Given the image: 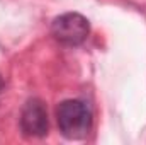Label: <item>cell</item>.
Masks as SVG:
<instances>
[{
  "mask_svg": "<svg viewBox=\"0 0 146 145\" xmlns=\"http://www.w3.org/2000/svg\"><path fill=\"white\" fill-rule=\"evenodd\" d=\"M49 121L48 111L41 99H29L21 113V130L26 137H44L48 133Z\"/></svg>",
  "mask_w": 146,
  "mask_h": 145,
  "instance_id": "cell-3",
  "label": "cell"
},
{
  "mask_svg": "<svg viewBox=\"0 0 146 145\" xmlns=\"http://www.w3.org/2000/svg\"><path fill=\"white\" fill-rule=\"evenodd\" d=\"M51 33L54 39L65 46L82 44L90 33L88 21L78 12H66L58 15L51 24Z\"/></svg>",
  "mask_w": 146,
  "mask_h": 145,
  "instance_id": "cell-2",
  "label": "cell"
},
{
  "mask_svg": "<svg viewBox=\"0 0 146 145\" xmlns=\"http://www.w3.org/2000/svg\"><path fill=\"white\" fill-rule=\"evenodd\" d=\"M3 91V79H2V75H0V92Z\"/></svg>",
  "mask_w": 146,
  "mask_h": 145,
  "instance_id": "cell-4",
  "label": "cell"
},
{
  "mask_svg": "<svg viewBox=\"0 0 146 145\" xmlns=\"http://www.w3.org/2000/svg\"><path fill=\"white\" fill-rule=\"evenodd\" d=\"M56 121L63 137L80 140L92 128V111L80 99H66L56 108Z\"/></svg>",
  "mask_w": 146,
  "mask_h": 145,
  "instance_id": "cell-1",
  "label": "cell"
}]
</instances>
